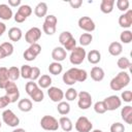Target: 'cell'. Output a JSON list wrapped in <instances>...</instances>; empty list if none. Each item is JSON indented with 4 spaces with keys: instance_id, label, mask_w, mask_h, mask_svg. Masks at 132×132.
Masks as SVG:
<instances>
[{
    "instance_id": "1",
    "label": "cell",
    "mask_w": 132,
    "mask_h": 132,
    "mask_svg": "<svg viewBox=\"0 0 132 132\" xmlns=\"http://www.w3.org/2000/svg\"><path fill=\"white\" fill-rule=\"evenodd\" d=\"M87 78H88L87 71L85 69H80L76 67L68 69L62 76L63 82L68 86H72L76 82H84L85 80H87Z\"/></svg>"
},
{
    "instance_id": "2",
    "label": "cell",
    "mask_w": 132,
    "mask_h": 132,
    "mask_svg": "<svg viewBox=\"0 0 132 132\" xmlns=\"http://www.w3.org/2000/svg\"><path fill=\"white\" fill-rule=\"evenodd\" d=\"M130 82V75L126 71L119 72L109 82V87L112 91H121L125 87H127Z\"/></svg>"
},
{
    "instance_id": "3",
    "label": "cell",
    "mask_w": 132,
    "mask_h": 132,
    "mask_svg": "<svg viewBox=\"0 0 132 132\" xmlns=\"http://www.w3.org/2000/svg\"><path fill=\"white\" fill-rule=\"evenodd\" d=\"M26 93L30 96V98L34 102H41L44 99V94L43 91L38 87V85L32 80L28 81L25 86Z\"/></svg>"
},
{
    "instance_id": "4",
    "label": "cell",
    "mask_w": 132,
    "mask_h": 132,
    "mask_svg": "<svg viewBox=\"0 0 132 132\" xmlns=\"http://www.w3.org/2000/svg\"><path fill=\"white\" fill-rule=\"evenodd\" d=\"M87 57V52L82 46H76L71 51L69 56V61L72 65H80Z\"/></svg>"
},
{
    "instance_id": "5",
    "label": "cell",
    "mask_w": 132,
    "mask_h": 132,
    "mask_svg": "<svg viewBox=\"0 0 132 132\" xmlns=\"http://www.w3.org/2000/svg\"><path fill=\"white\" fill-rule=\"evenodd\" d=\"M40 126L43 130L46 131H57L60 127L59 121L53 116H43L40 120Z\"/></svg>"
},
{
    "instance_id": "6",
    "label": "cell",
    "mask_w": 132,
    "mask_h": 132,
    "mask_svg": "<svg viewBox=\"0 0 132 132\" xmlns=\"http://www.w3.org/2000/svg\"><path fill=\"white\" fill-rule=\"evenodd\" d=\"M58 20L54 14H48L45 16V20L42 25V30L46 35H54L57 30Z\"/></svg>"
},
{
    "instance_id": "7",
    "label": "cell",
    "mask_w": 132,
    "mask_h": 132,
    "mask_svg": "<svg viewBox=\"0 0 132 132\" xmlns=\"http://www.w3.org/2000/svg\"><path fill=\"white\" fill-rule=\"evenodd\" d=\"M2 120L8 127H12V128H15L20 124L19 117L11 109H5L2 112Z\"/></svg>"
},
{
    "instance_id": "8",
    "label": "cell",
    "mask_w": 132,
    "mask_h": 132,
    "mask_svg": "<svg viewBox=\"0 0 132 132\" xmlns=\"http://www.w3.org/2000/svg\"><path fill=\"white\" fill-rule=\"evenodd\" d=\"M77 105L80 109H89L92 105V96L87 91H81L77 94Z\"/></svg>"
},
{
    "instance_id": "9",
    "label": "cell",
    "mask_w": 132,
    "mask_h": 132,
    "mask_svg": "<svg viewBox=\"0 0 132 132\" xmlns=\"http://www.w3.org/2000/svg\"><path fill=\"white\" fill-rule=\"evenodd\" d=\"M32 13V8L28 4H23L19 7L18 11L14 14V21L16 23H23L27 20L28 16H30Z\"/></svg>"
},
{
    "instance_id": "10",
    "label": "cell",
    "mask_w": 132,
    "mask_h": 132,
    "mask_svg": "<svg viewBox=\"0 0 132 132\" xmlns=\"http://www.w3.org/2000/svg\"><path fill=\"white\" fill-rule=\"evenodd\" d=\"M4 90H5V93H6L5 95L10 100V103H14V102H16L19 100V98H20V91H19V88H18L15 82L9 81Z\"/></svg>"
},
{
    "instance_id": "11",
    "label": "cell",
    "mask_w": 132,
    "mask_h": 132,
    "mask_svg": "<svg viewBox=\"0 0 132 132\" xmlns=\"http://www.w3.org/2000/svg\"><path fill=\"white\" fill-rule=\"evenodd\" d=\"M74 127L77 132H91L93 129V124L87 117L81 116L76 120Z\"/></svg>"
},
{
    "instance_id": "12",
    "label": "cell",
    "mask_w": 132,
    "mask_h": 132,
    "mask_svg": "<svg viewBox=\"0 0 132 132\" xmlns=\"http://www.w3.org/2000/svg\"><path fill=\"white\" fill-rule=\"evenodd\" d=\"M41 53V46L38 43H34V44H30V46L24 52L23 57L26 61L31 62L34 61L36 59V57Z\"/></svg>"
},
{
    "instance_id": "13",
    "label": "cell",
    "mask_w": 132,
    "mask_h": 132,
    "mask_svg": "<svg viewBox=\"0 0 132 132\" xmlns=\"http://www.w3.org/2000/svg\"><path fill=\"white\" fill-rule=\"evenodd\" d=\"M40 37H41V30L38 27L30 28L25 34V40H26V42H28L30 44L37 43V41L40 39Z\"/></svg>"
},
{
    "instance_id": "14",
    "label": "cell",
    "mask_w": 132,
    "mask_h": 132,
    "mask_svg": "<svg viewBox=\"0 0 132 132\" xmlns=\"http://www.w3.org/2000/svg\"><path fill=\"white\" fill-rule=\"evenodd\" d=\"M77 25L81 30H84L88 33H91L96 29V25H95L94 21L90 16H87V15L79 18V20L77 22Z\"/></svg>"
},
{
    "instance_id": "15",
    "label": "cell",
    "mask_w": 132,
    "mask_h": 132,
    "mask_svg": "<svg viewBox=\"0 0 132 132\" xmlns=\"http://www.w3.org/2000/svg\"><path fill=\"white\" fill-rule=\"evenodd\" d=\"M104 104H105V107H106V110H110V111H113L116 109H118L119 107H121L122 105V100L119 96L117 95H111V96H108L106 97L104 100H103Z\"/></svg>"
},
{
    "instance_id": "16",
    "label": "cell",
    "mask_w": 132,
    "mask_h": 132,
    "mask_svg": "<svg viewBox=\"0 0 132 132\" xmlns=\"http://www.w3.org/2000/svg\"><path fill=\"white\" fill-rule=\"evenodd\" d=\"M47 95L53 102H57V103L63 101L64 98V92L57 87H50L47 89Z\"/></svg>"
},
{
    "instance_id": "17",
    "label": "cell",
    "mask_w": 132,
    "mask_h": 132,
    "mask_svg": "<svg viewBox=\"0 0 132 132\" xmlns=\"http://www.w3.org/2000/svg\"><path fill=\"white\" fill-rule=\"evenodd\" d=\"M119 25L122 28H130L132 26V9H128L119 16Z\"/></svg>"
},
{
    "instance_id": "18",
    "label": "cell",
    "mask_w": 132,
    "mask_h": 132,
    "mask_svg": "<svg viewBox=\"0 0 132 132\" xmlns=\"http://www.w3.org/2000/svg\"><path fill=\"white\" fill-rule=\"evenodd\" d=\"M67 52L62 46H56L52 52V58L54 59V62H62L66 59Z\"/></svg>"
},
{
    "instance_id": "19",
    "label": "cell",
    "mask_w": 132,
    "mask_h": 132,
    "mask_svg": "<svg viewBox=\"0 0 132 132\" xmlns=\"http://www.w3.org/2000/svg\"><path fill=\"white\" fill-rule=\"evenodd\" d=\"M13 54V45L11 42H3L0 44V60Z\"/></svg>"
},
{
    "instance_id": "20",
    "label": "cell",
    "mask_w": 132,
    "mask_h": 132,
    "mask_svg": "<svg viewBox=\"0 0 132 132\" xmlns=\"http://www.w3.org/2000/svg\"><path fill=\"white\" fill-rule=\"evenodd\" d=\"M90 75H91V78L94 80V81H101L103 80L104 76H105V73H104V70L99 67V66H94L92 69H91V72H90Z\"/></svg>"
},
{
    "instance_id": "21",
    "label": "cell",
    "mask_w": 132,
    "mask_h": 132,
    "mask_svg": "<svg viewBox=\"0 0 132 132\" xmlns=\"http://www.w3.org/2000/svg\"><path fill=\"white\" fill-rule=\"evenodd\" d=\"M121 118L124 120V122L126 124H129V125L132 124V106L131 105H126V106L122 107Z\"/></svg>"
},
{
    "instance_id": "22",
    "label": "cell",
    "mask_w": 132,
    "mask_h": 132,
    "mask_svg": "<svg viewBox=\"0 0 132 132\" xmlns=\"http://www.w3.org/2000/svg\"><path fill=\"white\" fill-rule=\"evenodd\" d=\"M12 18V10L8 4H0V19L3 21H9Z\"/></svg>"
},
{
    "instance_id": "23",
    "label": "cell",
    "mask_w": 132,
    "mask_h": 132,
    "mask_svg": "<svg viewBox=\"0 0 132 132\" xmlns=\"http://www.w3.org/2000/svg\"><path fill=\"white\" fill-rule=\"evenodd\" d=\"M122 52H123V45L119 41H112L108 45V53L113 57L120 56L122 54Z\"/></svg>"
},
{
    "instance_id": "24",
    "label": "cell",
    "mask_w": 132,
    "mask_h": 132,
    "mask_svg": "<svg viewBox=\"0 0 132 132\" xmlns=\"http://www.w3.org/2000/svg\"><path fill=\"white\" fill-rule=\"evenodd\" d=\"M22 36H23V32L19 27H12L8 30V38L13 42L20 41L22 39Z\"/></svg>"
},
{
    "instance_id": "25",
    "label": "cell",
    "mask_w": 132,
    "mask_h": 132,
    "mask_svg": "<svg viewBox=\"0 0 132 132\" xmlns=\"http://www.w3.org/2000/svg\"><path fill=\"white\" fill-rule=\"evenodd\" d=\"M89 61V63L91 64H98L100 61H101V54L98 50H91L88 54H87V57H86Z\"/></svg>"
},
{
    "instance_id": "26",
    "label": "cell",
    "mask_w": 132,
    "mask_h": 132,
    "mask_svg": "<svg viewBox=\"0 0 132 132\" xmlns=\"http://www.w3.org/2000/svg\"><path fill=\"white\" fill-rule=\"evenodd\" d=\"M9 77H8V69L6 67H0V89H5V87L9 82Z\"/></svg>"
},
{
    "instance_id": "27",
    "label": "cell",
    "mask_w": 132,
    "mask_h": 132,
    "mask_svg": "<svg viewBox=\"0 0 132 132\" xmlns=\"http://www.w3.org/2000/svg\"><path fill=\"white\" fill-rule=\"evenodd\" d=\"M116 1L114 0H102L100 3V10L103 13H110L113 10Z\"/></svg>"
},
{
    "instance_id": "28",
    "label": "cell",
    "mask_w": 132,
    "mask_h": 132,
    "mask_svg": "<svg viewBox=\"0 0 132 132\" xmlns=\"http://www.w3.org/2000/svg\"><path fill=\"white\" fill-rule=\"evenodd\" d=\"M37 85L40 89H48L52 85V77L48 74H42L37 79Z\"/></svg>"
},
{
    "instance_id": "29",
    "label": "cell",
    "mask_w": 132,
    "mask_h": 132,
    "mask_svg": "<svg viewBox=\"0 0 132 132\" xmlns=\"http://www.w3.org/2000/svg\"><path fill=\"white\" fill-rule=\"evenodd\" d=\"M18 107L21 111L23 112H29L31 111L32 107H33V104H32V101L28 98H24V99H21L18 103Z\"/></svg>"
},
{
    "instance_id": "30",
    "label": "cell",
    "mask_w": 132,
    "mask_h": 132,
    "mask_svg": "<svg viewBox=\"0 0 132 132\" xmlns=\"http://www.w3.org/2000/svg\"><path fill=\"white\" fill-rule=\"evenodd\" d=\"M59 125L62 128V130L65 132H70L73 129L72 122L68 117H61L59 119Z\"/></svg>"
},
{
    "instance_id": "31",
    "label": "cell",
    "mask_w": 132,
    "mask_h": 132,
    "mask_svg": "<svg viewBox=\"0 0 132 132\" xmlns=\"http://www.w3.org/2000/svg\"><path fill=\"white\" fill-rule=\"evenodd\" d=\"M34 13L37 18L45 16L47 13V4L45 2H39L34 8Z\"/></svg>"
},
{
    "instance_id": "32",
    "label": "cell",
    "mask_w": 132,
    "mask_h": 132,
    "mask_svg": "<svg viewBox=\"0 0 132 132\" xmlns=\"http://www.w3.org/2000/svg\"><path fill=\"white\" fill-rule=\"evenodd\" d=\"M48 71H50V73L51 74H53V75H58V74H60V73H62V71H63V66H62V64L61 63H59V62H52L50 65H48Z\"/></svg>"
},
{
    "instance_id": "33",
    "label": "cell",
    "mask_w": 132,
    "mask_h": 132,
    "mask_svg": "<svg viewBox=\"0 0 132 132\" xmlns=\"http://www.w3.org/2000/svg\"><path fill=\"white\" fill-rule=\"evenodd\" d=\"M21 76V72H20V68H18L16 66H11L8 68V77L10 81H15L19 79V77Z\"/></svg>"
},
{
    "instance_id": "34",
    "label": "cell",
    "mask_w": 132,
    "mask_h": 132,
    "mask_svg": "<svg viewBox=\"0 0 132 132\" xmlns=\"http://www.w3.org/2000/svg\"><path fill=\"white\" fill-rule=\"evenodd\" d=\"M57 110L61 116H66L70 112V105L66 101H61V102L58 103Z\"/></svg>"
},
{
    "instance_id": "35",
    "label": "cell",
    "mask_w": 132,
    "mask_h": 132,
    "mask_svg": "<svg viewBox=\"0 0 132 132\" xmlns=\"http://www.w3.org/2000/svg\"><path fill=\"white\" fill-rule=\"evenodd\" d=\"M117 65H118V67L120 69H122V71H125L126 69H128V68L131 67V62L129 61L128 58L121 57V58H119V60L117 62Z\"/></svg>"
},
{
    "instance_id": "36",
    "label": "cell",
    "mask_w": 132,
    "mask_h": 132,
    "mask_svg": "<svg viewBox=\"0 0 132 132\" xmlns=\"http://www.w3.org/2000/svg\"><path fill=\"white\" fill-rule=\"evenodd\" d=\"M93 40V36L91 33H82L80 36H79V43L80 45L84 47V46H87L89 45Z\"/></svg>"
},
{
    "instance_id": "37",
    "label": "cell",
    "mask_w": 132,
    "mask_h": 132,
    "mask_svg": "<svg viewBox=\"0 0 132 132\" xmlns=\"http://www.w3.org/2000/svg\"><path fill=\"white\" fill-rule=\"evenodd\" d=\"M31 71H32V67L30 65H23L20 69V72H21V76L25 79H30L31 78Z\"/></svg>"
},
{
    "instance_id": "38",
    "label": "cell",
    "mask_w": 132,
    "mask_h": 132,
    "mask_svg": "<svg viewBox=\"0 0 132 132\" xmlns=\"http://www.w3.org/2000/svg\"><path fill=\"white\" fill-rule=\"evenodd\" d=\"M120 39L123 43H130L132 41V32L130 30H124L120 35Z\"/></svg>"
},
{
    "instance_id": "39",
    "label": "cell",
    "mask_w": 132,
    "mask_h": 132,
    "mask_svg": "<svg viewBox=\"0 0 132 132\" xmlns=\"http://www.w3.org/2000/svg\"><path fill=\"white\" fill-rule=\"evenodd\" d=\"M77 94L78 93L74 88H69L68 90H66V93H64V97L68 101H73L77 98Z\"/></svg>"
},
{
    "instance_id": "40",
    "label": "cell",
    "mask_w": 132,
    "mask_h": 132,
    "mask_svg": "<svg viewBox=\"0 0 132 132\" xmlns=\"http://www.w3.org/2000/svg\"><path fill=\"white\" fill-rule=\"evenodd\" d=\"M94 110L98 114H102V113H105L107 111L106 110V107H105V104H104L103 101H97L94 104Z\"/></svg>"
},
{
    "instance_id": "41",
    "label": "cell",
    "mask_w": 132,
    "mask_h": 132,
    "mask_svg": "<svg viewBox=\"0 0 132 132\" xmlns=\"http://www.w3.org/2000/svg\"><path fill=\"white\" fill-rule=\"evenodd\" d=\"M73 36H72V34L69 32V31H63L60 35H59V41H60V43L62 44V45H64L70 38H72Z\"/></svg>"
},
{
    "instance_id": "42",
    "label": "cell",
    "mask_w": 132,
    "mask_h": 132,
    "mask_svg": "<svg viewBox=\"0 0 132 132\" xmlns=\"http://www.w3.org/2000/svg\"><path fill=\"white\" fill-rule=\"evenodd\" d=\"M116 4H117L118 9L121 10V11H124V12L129 9V5H130L128 0H118L116 2Z\"/></svg>"
},
{
    "instance_id": "43",
    "label": "cell",
    "mask_w": 132,
    "mask_h": 132,
    "mask_svg": "<svg viewBox=\"0 0 132 132\" xmlns=\"http://www.w3.org/2000/svg\"><path fill=\"white\" fill-rule=\"evenodd\" d=\"M63 47H64V50L67 52V51H72V50H74L75 47H76V40L74 39V37H72V38H70L64 45H63Z\"/></svg>"
},
{
    "instance_id": "44",
    "label": "cell",
    "mask_w": 132,
    "mask_h": 132,
    "mask_svg": "<svg viewBox=\"0 0 132 132\" xmlns=\"http://www.w3.org/2000/svg\"><path fill=\"white\" fill-rule=\"evenodd\" d=\"M110 132H125V126L120 122L113 123L110 126Z\"/></svg>"
},
{
    "instance_id": "45",
    "label": "cell",
    "mask_w": 132,
    "mask_h": 132,
    "mask_svg": "<svg viewBox=\"0 0 132 132\" xmlns=\"http://www.w3.org/2000/svg\"><path fill=\"white\" fill-rule=\"evenodd\" d=\"M121 100H124V102L130 103L132 101V92L131 91H124L121 94Z\"/></svg>"
},
{
    "instance_id": "46",
    "label": "cell",
    "mask_w": 132,
    "mask_h": 132,
    "mask_svg": "<svg viewBox=\"0 0 132 132\" xmlns=\"http://www.w3.org/2000/svg\"><path fill=\"white\" fill-rule=\"evenodd\" d=\"M39 76H40V69L38 68V67H36V66H34V67H32V71H31V80L32 81H34V80H36V79H38L39 78Z\"/></svg>"
},
{
    "instance_id": "47",
    "label": "cell",
    "mask_w": 132,
    "mask_h": 132,
    "mask_svg": "<svg viewBox=\"0 0 132 132\" xmlns=\"http://www.w3.org/2000/svg\"><path fill=\"white\" fill-rule=\"evenodd\" d=\"M8 104H10V100L8 99V97L6 95L0 97V108H4L6 107Z\"/></svg>"
},
{
    "instance_id": "48",
    "label": "cell",
    "mask_w": 132,
    "mask_h": 132,
    "mask_svg": "<svg viewBox=\"0 0 132 132\" xmlns=\"http://www.w3.org/2000/svg\"><path fill=\"white\" fill-rule=\"evenodd\" d=\"M82 4V1L81 0H70L69 1V5L72 7V8H79Z\"/></svg>"
},
{
    "instance_id": "49",
    "label": "cell",
    "mask_w": 132,
    "mask_h": 132,
    "mask_svg": "<svg viewBox=\"0 0 132 132\" xmlns=\"http://www.w3.org/2000/svg\"><path fill=\"white\" fill-rule=\"evenodd\" d=\"M8 6L9 7H20L21 6V0H8Z\"/></svg>"
},
{
    "instance_id": "50",
    "label": "cell",
    "mask_w": 132,
    "mask_h": 132,
    "mask_svg": "<svg viewBox=\"0 0 132 132\" xmlns=\"http://www.w3.org/2000/svg\"><path fill=\"white\" fill-rule=\"evenodd\" d=\"M5 31H6V25L4 23L0 22V36H2Z\"/></svg>"
},
{
    "instance_id": "51",
    "label": "cell",
    "mask_w": 132,
    "mask_h": 132,
    "mask_svg": "<svg viewBox=\"0 0 132 132\" xmlns=\"http://www.w3.org/2000/svg\"><path fill=\"white\" fill-rule=\"evenodd\" d=\"M12 132H27L25 129H23V128H16V129H14Z\"/></svg>"
},
{
    "instance_id": "52",
    "label": "cell",
    "mask_w": 132,
    "mask_h": 132,
    "mask_svg": "<svg viewBox=\"0 0 132 132\" xmlns=\"http://www.w3.org/2000/svg\"><path fill=\"white\" fill-rule=\"evenodd\" d=\"M91 132H103L102 130H99V129H95V130H93V131H91Z\"/></svg>"
},
{
    "instance_id": "53",
    "label": "cell",
    "mask_w": 132,
    "mask_h": 132,
    "mask_svg": "<svg viewBox=\"0 0 132 132\" xmlns=\"http://www.w3.org/2000/svg\"><path fill=\"white\" fill-rule=\"evenodd\" d=\"M1 126H2V124H1V121H0V128H1Z\"/></svg>"
}]
</instances>
